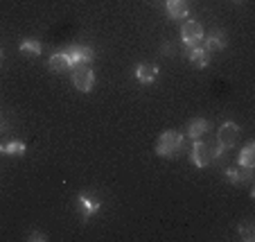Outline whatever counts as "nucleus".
<instances>
[{
  "mask_svg": "<svg viewBox=\"0 0 255 242\" xmlns=\"http://www.w3.org/2000/svg\"><path fill=\"white\" fill-rule=\"evenodd\" d=\"M183 150V136L178 131H165V134L158 136L156 141V154L165 156V159H172V156H178Z\"/></svg>",
  "mask_w": 255,
  "mask_h": 242,
  "instance_id": "nucleus-1",
  "label": "nucleus"
},
{
  "mask_svg": "<svg viewBox=\"0 0 255 242\" xmlns=\"http://www.w3.org/2000/svg\"><path fill=\"white\" fill-rule=\"evenodd\" d=\"M72 68H75V73H72L75 88L82 93H91L93 86H95V73H93L86 63H79V66H72Z\"/></svg>",
  "mask_w": 255,
  "mask_h": 242,
  "instance_id": "nucleus-2",
  "label": "nucleus"
},
{
  "mask_svg": "<svg viewBox=\"0 0 255 242\" xmlns=\"http://www.w3.org/2000/svg\"><path fill=\"white\" fill-rule=\"evenodd\" d=\"M181 39H183V43L190 48H197V45L203 43V27L201 23H197V20H185L183 27H181Z\"/></svg>",
  "mask_w": 255,
  "mask_h": 242,
  "instance_id": "nucleus-3",
  "label": "nucleus"
},
{
  "mask_svg": "<svg viewBox=\"0 0 255 242\" xmlns=\"http://www.w3.org/2000/svg\"><path fill=\"white\" fill-rule=\"evenodd\" d=\"M63 52H66L68 61H70V68L79 66V63H91L95 59V52L91 48H86V45H72V48L63 50Z\"/></svg>",
  "mask_w": 255,
  "mask_h": 242,
  "instance_id": "nucleus-4",
  "label": "nucleus"
},
{
  "mask_svg": "<svg viewBox=\"0 0 255 242\" xmlns=\"http://www.w3.org/2000/svg\"><path fill=\"white\" fill-rule=\"evenodd\" d=\"M77 206H79V213H82V220L86 222L88 218H93V215L100 211V199L91 193H79Z\"/></svg>",
  "mask_w": 255,
  "mask_h": 242,
  "instance_id": "nucleus-5",
  "label": "nucleus"
},
{
  "mask_svg": "<svg viewBox=\"0 0 255 242\" xmlns=\"http://www.w3.org/2000/svg\"><path fill=\"white\" fill-rule=\"evenodd\" d=\"M190 156H192V161H194V165H197V168H206V165H210V161H212L210 145H208V143H203L201 138H197V141H194V145H192Z\"/></svg>",
  "mask_w": 255,
  "mask_h": 242,
  "instance_id": "nucleus-6",
  "label": "nucleus"
},
{
  "mask_svg": "<svg viewBox=\"0 0 255 242\" xmlns=\"http://www.w3.org/2000/svg\"><path fill=\"white\" fill-rule=\"evenodd\" d=\"M237 136H240V127L235 122H224L219 127V134H217V143L228 150V147H233L237 143Z\"/></svg>",
  "mask_w": 255,
  "mask_h": 242,
  "instance_id": "nucleus-7",
  "label": "nucleus"
},
{
  "mask_svg": "<svg viewBox=\"0 0 255 242\" xmlns=\"http://www.w3.org/2000/svg\"><path fill=\"white\" fill-rule=\"evenodd\" d=\"M156 77H158V66L156 63H140L135 68V79L140 84H151Z\"/></svg>",
  "mask_w": 255,
  "mask_h": 242,
  "instance_id": "nucleus-8",
  "label": "nucleus"
},
{
  "mask_svg": "<svg viewBox=\"0 0 255 242\" xmlns=\"http://www.w3.org/2000/svg\"><path fill=\"white\" fill-rule=\"evenodd\" d=\"M226 34L224 32H212L210 36H203V48L208 50V52H217V50H224L226 48Z\"/></svg>",
  "mask_w": 255,
  "mask_h": 242,
  "instance_id": "nucleus-9",
  "label": "nucleus"
},
{
  "mask_svg": "<svg viewBox=\"0 0 255 242\" xmlns=\"http://www.w3.org/2000/svg\"><path fill=\"white\" fill-rule=\"evenodd\" d=\"M190 63L194 68H206L210 63V52H208L203 45H197V48H190Z\"/></svg>",
  "mask_w": 255,
  "mask_h": 242,
  "instance_id": "nucleus-10",
  "label": "nucleus"
},
{
  "mask_svg": "<svg viewBox=\"0 0 255 242\" xmlns=\"http://www.w3.org/2000/svg\"><path fill=\"white\" fill-rule=\"evenodd\" d=\"M169 18H185L188 16V0H167Z\"/></svg>",
  "mask_w": 255,
  "mask_h": 242,
  "instance_id": "nucleus-11",
  "label": "nucleus"
},
{
  "mask_svg": "<svg viewBox=\"0 0 255 242\" xmlns=\"http://www.w3.org/2000/svg\"><path fill=\"white\" fill-rule=\"evenodd\" d=\"M208 129H210V122L203 120V118H194V120L188 125V136L197 141V138H201Z\"/></svg>",
  "mask_w": 255,
  "mask_h": 242,
  "instance_id": "nucleus-12",
  "label": "nucleus"
},
{
  "mask_svg": "<svg viewBox=\"0 0 255 242\" xmlns=\"http://www.w3.org/2000/svg\"><path fill=\"white\" fill-rule=\"evenodd\" d=\"M48 68L52 70V73H63V70H68L70 68V61H68V57H66V52H57V54H52L50 57V61H48Z\"/></svg>",
  "mask_w": 255,
  "mask_h": 242,
  "instance_id": "nucleus-13",
  "label": "nucleus"
},
{
  "mask_svg": "<svg viewBox=\"0 0 255 242\" xmlns=\"http://www.w3.org/2000/svg\"><path fill=\"white\" fill-rule=\"evenodd\" d=\"M240 165H246V168H253L255 165V143H246V147L240 152Z\"/></svg>",
  "mask_w": 255,
  "mask_h": 242,
  "instance_id": "nucleus-14",
  "label": "nucleus"
},
{
  "mask_svg": "<svg viewBox=\"0 0 255 242\" xmlns=\"http://www.w3.org/2000/svg\"><path fill=\"white\" fill-rule=\"evenodd\" d=\"M0 152H2V154H11V156H20V154H25V143H20V141L2 143Z\"/></svg>",
  "mask_w": 255,
  "mask_h": 242,
  "instance_id": "nucleus-15",
  "label": "nucleus"
},
{
  "mask_svg": "<svg viewBox=\"0 0 255 242\" xmlns=\"http://www.w3.org/2000/svg\"><path fill=\"white\" fill-rule=\"evenodd\" d=\"M20 52L34 57V54H41V45L36 43V41H23V43H20Z\"/></svg>",
  "mask_w": 255,
  "mask_h": 242,
  "instance_id": "nucleus-16",
  "label": "nucleus"
},
{
  "mask_svg": "<svg viewBox=\"0 0 255 242\" xmlns=\"http://www.w3.org/2000/svg\"><path fill=\"white\" fill-rule=\"evenodd\" d=\"M240 233H242V238H244L246 242H251L255 238V229H253V224H242L240 227Z\"/></svg>",
  "mask_w": 255,
  "mask_h": 242,
  "instance_id": "nucleus-17",
  "label": "nucleus"
},
{
  "mask_svg": "<svg viewBox=\"0 0 255 242\" xmlns=\"http://www.w3.org/2000/svg\"><path fill=\"white\" fill-rule=\"evenodd\" d=\"M226 177H228V181H231V184H235V186H240V184H242L237 168H228V170H226Z\"/></svg>",
  "mask_w": 255,
  "mask_h": 242,
  "instance_id": "nucleus-18",
  "label": "nucleus"
},
{
  "mask_svg": "<svg viewBox=\"0 0 255 242\" xmlns=\"http://www.w3.org/2000/svg\"><path fill=\"white\" fill-rule=\"evenodd\" d=\"M27 240H32V242L41 240V242H43V240H45V236H43V233H39V231H34V233H29V236H27Z\"/></svg>",
  "mask_w": 255,
  "mask_h": 242,
  "instance_id": "nucleus-19",
  "label": "nucleus"
},
{
  "mask_svg": "<svg viewBox=\"0 0 255 242\" xmlns=\"http://www.w3.org/2000/svg\"><path fill=\"white\" fill-rule=\"evenodd\" d=\"M160 50H163V54H167V57H172V54H174V45L172 43H165Z\"/></svg>",
  "mask_w": 255,
  "mask_h": 242,
  "instance_id": "nucleus-20",
  "label": "nucleus"
},
{
  "mask_svg": "<svg viewBox=\"0 0 255 242\" xmlns=\"http://www.w3.org/2000/svg\"><path fill=\"white\" fill-rule=\"evenodd\" d=\"M233 2H237V5H240V2H244V0H233Z\"/></svg>",
  "mask_w": 255,
  "mask_h": 242,
  "instance_id": "nucleus-21",
  "label": "nucleus"
},
{
  "mask_svg": "<svg viewBox=\"0 0 255 242\" xmlns=\"http://www.w3.org/2000/svg\"><path fill=\"white\" fill-rule=\"evenodd\" d=\"M0 59H2V52H0Z\"/></svg>",
  "mask_w": 255,
  "mask_h": 242,
  "instance_id": "nucleus-22",
  "label": "nucleus"
}]
</instances>
